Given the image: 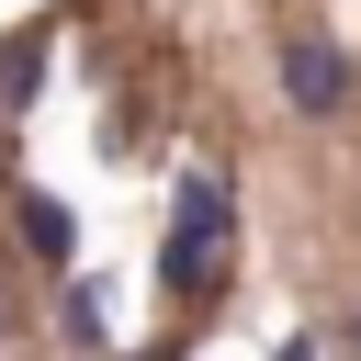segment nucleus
Masks as SVG:
<instances>
[{
	"mask_svg": "<svg viewBox=\"0 0 361 361\" xmlns=\"http://www.w3.org/2000/svg\"><path fill=\"white\" fill-rule=\"evenodd\" d=\"M214 248H226V180H214V169H192V180H180V203H169V282H180V293H203V282H214Z\"/></svg>",
	"mask_w": 361,
	"mask_h": 361,
	"instance_id": "obj_1",
	"label": "nucleus"
},
{
	"mask_svg": "<svg viewBox=\"0 0 361 361\" xmlns=\"http://www.w3.org/2000/svg\"><path fill=\"white\" fill-rule=\"evenodd\" d=\"M282 90H293L305 113H338V102H350V56H338L327 34H293V45H282Z\"/></svg>",
	"mask_w": 361,
	"mask_h": 361,
	"instance_id": "obj_2",
	"label": "nucleus"
},
{
	"mask_svg": "<svg viewBox=\"0 0 361 361\" xmlns=\"http://www.w3.org/2000/svg\"><path fill=\"white\" fill-rule=\"evenodd\" d=\"M23 248H34L45 271H56L68 248H79V226H68V203H56V192H23Z\"/></svg>",
	"mask_w": 361,
	"mask_h": 361,
	"instance_id": "obj_3",
	"label": "nucleus"
},
{
	"mask_svg": "<svg viewBox=\"0 0 361 361\" xmlns=\"http://www.w3.org/2000/svg\"><path fill=\"white\" fill-rule=\"evenodd\" d=\"M0 338H11V293H0Z\"/></svg>",
	"mask_w": 361,
	"mask_h": 361,
	"instance_id": "obj_4",
	"label": "nucleus"
},
{
	"mask_svg": "<svg viewBox=\"0 0 361 361\" xmlns=\"http://www.w3.org/2000/svg\"><path fill=\"white\" fill-rule=\"evenodd\" d=\"M350 361H361V316H350Z\"/></svg>",
	"mask_w": 361,
	"mask_h": 361,
	"instance_id": "obj_5",
	"label": "nucleus"
}]
</instances>
